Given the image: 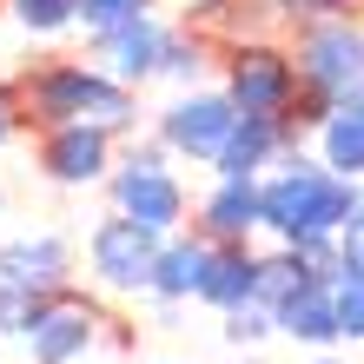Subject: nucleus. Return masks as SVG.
<instances>
[{
    "label": "nucleus",
    "mask_w": 364,
    "mask_h": 364,
    "mask_svg": "<svg viewBox=\"0 0 364 364\" xmlns=\"http://www.w3.org/2000/svg\"><path fill=\"white\" fill-rule=\"evenodd\" d=\"M0 212H7V192H0Z\"/></svg>",
    "instance_id": "30"
},
{
    "label": "nucleus",
    "mask_w": 364,
    "mask_h": 364,
    "mask_svg": "<svg viewBox=\"0 0 364 364\" xmlns=\"http://www.w3.org/2000/svg\"><path fill=\"white\" fill-rule=\"evenodd\" d=\"M259 192H265V232L278 245L305 239V232H345V219L364 205V179L331 173L325 159H305L298 146L259 179Z\"/></svg>",
    "instance_id": "2"
},
{
    "label": "nucleus",
    "mask_w": 364,
    "mask_h": 364,
    "mask_svg": "<svg viewBox=\"0 0 364 364\" xmlns=\"http://www.w3.org/2000/svg\"><path fill=\"white\" fill-rule=\"evenodd\" d=\"M298 80H305V100H298V133H318L338 106H351L364 93V27H351V14H318L298 27Z\"/></svg>",
    "instance_id": "3"
},
{
    "label": "nucleus",
    "mask_w": 364,
    "mask_h": 364,
    "mask_svg": "<svg viewBox=\"0 0 364 364\" xmlns=\"http://www.w3.org/2000/svg\"><path fill=\"white\" fill-rule=\"evenodd\" d=\"M166 159H173V153H166L159 133L153 139H133L126 159L113 166V179H106V199H113L119 212H133V219H146L153 232H179L186 212H192V199H186V186L173 179Z\"/></svg>",
    "instance_id": "4"
},
{
    "label": "nucleus",
    "mask_w": 364,
    "mask_h": 364,
    "mask_svg": "<svg viewBox=\"0 0 364 364\" xmlns=\"http://www.w3.org/2000/svg\"><path fill=\"white\" fill-rule=\"evenodd\" d=\"M166 47H173V27L166 20H133V27H119V33H100L93 40V53H100V67L126 80V87H146V80H166Z\"/></svg>",
    "instance_id": "12"
},
{
    "label": "nucleus",
    "mask_w": 364,
    "mask_h": 364,
    "mask_svg": "<svg viewBox=\"0 0 364 364\" xmlns=\"http://www.w3.org/2000/svg\"><path fill=\"white\" fill-rule=\"evenodd\" d=\"M272 318H278V338L311 345V351H331L338 338H345V325H338V291H331V285H311V291L285 298Z\"/></svg>",
    "instance_id": "16"
},
{
    "label": "nucleus",
    "mask_w": 364,
    "mask_h": 364,
    "mask_svg": "<svg viewBox=\"0 0 364 364\" xmlns=\"http://www.w3.org/2000/svg\"><path fill=\"white\" fill-rule=\"evenodd\" d=\"M239 364H265V358H252V351H245V358H239Z\"/></svg>",
    "instance_id": "27"
},
{
    "label": "nucleus",
    "mask_w": 364,
    "mask_h": 364,
    "mask_svg": "<svg viewBox=\"0 0 364 364\" xmlns=\"http://www.w3.org/2000/svg\"><path fill=\"white\" fill-rule=\"evenodd\" d=\"M225 93H232V106H239V113H259V119H285V126H298L305 80H298V60H291V53L245 40V47L225 53Z\"/></svg>",
    "instance_id": "6"
},
{
    "label": "nucleus",
    "mask_w": 364,
    "mask_h": 364,
    "mask_svg": "<svg viewBox=\"0 0 364 364\" xmlns=\"http://www.w3.org/2000/svg\"><path fill=\"white\" fill-rule=\"evenodd\" d=\"M338 245H345V265L351 272H364V205L345 219V232H338Z\"/></svg>",
    "instance_id": "24"
},
{
    "label": "nucleus",
    "mask_w": 364,
    "mask_h": 364,
    "mask_svg": "<svg viewBox=\"0 0 364 364\" xmlns=\"http://www.w3.org/2000/svg\"><path fill=\"white\" fill-rule=\"evenodd\" d=\"M100 325H106V318H100L93 298L60 291V298H47V311L33 318V331H27V358H33V364H73V358H87V351H93Z\"/></svg>",
    "instance_id": "9"
},
{
    "label": "nucleus",
    "mask_w": 364,
    "mask_h": 364,
    "mask_svg": "<svg viewBox=\"0 0 364 364\" xmlns=\"http://www.w3.org/2000/svg\"><path fill=\"white\" fill-rule=\"evenodd\" d=\"M351 106H358V113H364V93H358V100H351Z\"/></svg>",
    "instance_id": "29"
},
{
    "label": "nucleus",
    "mask_w": 364,
    "mask_h": 364,
    "mask_svg": "<svg viewBox=\"0 0 364 364\" xmlns=\"http://www.w3.org/2000/svg\"><path fill=\"white\" fill-rule=\"evenodd\" d=\"M159 245H166V232H153L146 219H133V212H106V219L87 232V272L100 278L106 291H126V298H139V291H153V265H159Z\"/></svg>",
    "instance_id": "5"
},
{
    "label": "nucleus",
    "mask_w": 364,
    "mask_h": 364,
    "mask_svg": "<svg viewBox=\"0 0 364 364\" xmlns=\"http://www.w3.org/2000/svg\"><path fill=\"white\" fill-rule=\"evenodd\" d=\"M298 14H311V20L318 14H351V0H298Z\"/></svg>",
    "instance_id": "25"
},
{
    "label": "nucleus",
    "mask_w": 364,
    "mask_h": 364,
    "mask_svg": "<svg viewBox=\"0 0 364 364\" xmlns=\"http://www.w3.org/2000/svg\"><path fill=\"white\" fill-rule=\"evenodd\" d=\"M113 146H119V133L87 126V119L47 126V133H33V166H40V179H47V186H106V179H113V166H119Z\"/></svg>",
    "instance_id": "8"
},
{
    "label": "nucleus",
    "mask_w": 364,
    "mask_h": 364,
    "mask_svg": "<svg viewBox=\"0 0 364 364\" xmlns=\"http://www.w3.org/2000/svg\"><path fill=\"white\" fill-rule=\"evenodd\" d=\"M192 225H199L212 245L265 232V192H259V179H212V192L199 199V219Z\"/></svg>",
    "instance_id": "13"
},
{
    "label": "nucleus",
    "mask_w": 364,
    "mask_h": 364,
    "mask_svg": "<svg viewBox=\"0 0 364 364\" xmlns=\"http://www.w3.org/2000/svg\"><path fill=\"white\" fill-rule=\"evenodd\" d=\"M318 159L345 179H364V113L358 106H338V113L318 126Z\"/></svg>",
    "instance_id": "17"
},
{
    "label": "nucleus",
    "mask_w": 364,
    "mask_h": 364,
    "mask_svg": "<svg viewBox=\"0 0 364 364\" xmlns=\"http://www.w3.org/2000/svg\"><path fill=\"white\" fill-rule=\"evenodd\" d=\"M205 73V40L199 33H173V47H166V80L173 87H199Z\"/></svg>",
    "instance_id": "23"
},
{
    "label": "nucleus",
    "mask_w": 364,
    "mask_h": 364,
    "mask_svg": "<svg viewBox=\"0 0 364 364\" xmlns=\"http://www.w3.org/2000/svg\"><path fill=\"white\" fill-rule=\"evenodd\" d=\"M259 259H265V252H252V239H225V245H212V265H205L199 305H212V311L252 305V291H259Z\"/></svg>",
    "instance_id": "15"
},
{
    "label": "nucleus",
    "mask_w": 364,
    "mask_h": 364,
    "mask_svg": "<svg viewBox=\"0 0 364 364\" xmlns=\"http://www.w3.org/2000/svg\"><path fill=\"white\" fill-rule=\"evenodd\" d=\"M73 265H80V252H73V239H60V232L0 239V278L20 285V291H40V298L73 291Z\"/></svg>",
    "instance_id": "10"
},
{
    "label": "nucleus",
    "mask_w": 364,
    "mask_h": 364,
    "mask_svg": "<svg viewBox=\"0 0 364 364\" xmlns=\"http://www.w3.org/2000/svg\"><path fill=\"white\" fill-rule=\"evenodd\" d=\"M153 14V0H80V27H87V40L100 33H119V27H133V20Z\"/></svg>",
    "instance_id": "18"
},
{
    "label": "nucleus",
    "mask_w": 364,
    "mask_h": 364,
    "mask_svg": "<svg viewBox=\"0 0 364 364\" xmlns=\"http://www.w3.org/2000/svg\"><path fill=\"white\" fill-rule=\"evenodd\" d=\"M318 364H345V358H318Z\"/></svg>",
    "instance_id": "28"
},
{
    "label": "nucleus",
    "mask_w": 364,
    "mask_h": 364,
    "mask_svg": "<svg viewBox=\"0 0 364 364\" xmlns=\"http://www.w3.org/2000/svg\"><path fill=\"white\" fill-rule=\"evenodd\" d=\"M14 7V20L27 33H67V27H80V0H7Z\"/></svg>",
    "instance_id": "20"
},
{
    "label": "nucleus",
    "mask_w": 364,
    "mask_h": 364,
    "mask_svg": "<svg viewBox=\"0 0 364 364\" xmlns=\"http://www.w3.org/2000/svg\"><path fill=\"white\" fill-rule=\"evenodd\" d=\"M331 291H338V325H345V338L351 345H364V272H338L331 278Z\"/></svg>",
    "instance_id": "22"
},
{
    "label": "nucleus",
    "mask_w": 364,
    "mask_h": 364,
    "mask_svg": "<svg viewBox=\"0 0 364 364\" xmlns=\"http://www.w3.org/2000/svg\"><path fill=\"white\" fill-rule=\"evenodd\" d=\"M0 100L14 106L33 133L47 126H106V133H133L139 126V87H126L100 67V60H73V53H47L33 67H20L14 80H0Z\"/></svg>",
    "instance_id": "1"
},
{
    "label": "nucleus",
    "mask_w": 364,
    "mask_h": 364,
    "mask_svg": "<svg viewBox=\"0 0 364 364\" xmlns=\"http://www.w3.org/2000/svg\"><path fill=\"white\" fill-rule=\"evenodd\" d=\"M205 265H212V239L199 225H179V232H166V245H159V265H153V291L146 298H173V305H192L205 285Z\"/></svg>",
    "instance_id": "14"
},
{
    "label": "nucleus",
    "mask_w": 364,
    "mask_h": 364,
    "mask_svg": "<svg viewBox=\"0 0 364 364\" xmlns=\"http://www.w3.org/2000/svg\"><path fill=\"white\" fill-rule=\"evenodd\" d=\"M232 126H239V106H232V93H225V87H186L173 106H159L153 133L166 139V153H173V159L212 166Z\"/></svg>",
    "instance_id": "7"
},
{
    "label": "nucleus",
    "mask_w": 364,
    "mask_h": 364,
    "mask_svg": "<svg viewBox=\"0 0 364 364\" xmlns=\"http://www.w3.org/2000/svg\"><path fill=\"white\" fill-rule=\"evenodd\" d=\"M40 311H47V298H40V291H20V285L0 278V338H27Z\"/></svg>",
    "instance_id": "21"
},
{
    "label": "nucleus",
    "mask_w": 364,
    "mask_h": 364,
    "mask_svg": "<svg viewBox=\"0 0 364 364\" xmlns=\"http://www.w3.org/2000/svg\"><path fill=\"white\" fill-rule=\"evenodd\" d=\"M14 133H20V113H14V106H7V100H0V146H7Z\"/></svg>",
    "instance_id": "26"
},
{
    "label": "nucleus",
    "mask_w": 364,
    "mask_h": 364,
    "mask_svg": "<svg viewBox=\"0 0 364 364\" xmlns=\"http://www.w3.org/2000/svg\"><path fill=\"white\" fill-rule=\"evenodd\" d=\"M219 318H225L219 331H225V345H232V351H252V345H265V338L278 331V318L259 305V298H252V305H232V311H219Z\"/></svg>",
    "instance_id": "19"
},
{
    "label": "nucleus",
    "mask_w": 364,
    "mask_h": 364,
    "mask_svg": "<svg viewBox=\"0 0 364 364\" xmlns=\"http://www.w3.org/2000/svg\"><path fill=\"white\" fill-rule=\"evenodd\" d=\"M298 146V126L285 119H259V113H239V126L225 133L219 146V159H212V173L219 179H265L278 159H285Z\"/></svg>",
    "instance_id": "11"
},
{
    "label": "nucleus",
    "mask_w": 364,
    "mask_h": 364,
    "mask_svg": "<svg viewBox=\"0 0 364 364\" xmlns=\"http://www.w3.org/2000/svg\"><path fill=\"white\" fill-rule=\"evenodd\" d=\"M0 7H7V0H0Z\"/></svg>",
    "instance_id": "31"
}]
</instances>
